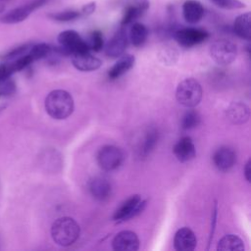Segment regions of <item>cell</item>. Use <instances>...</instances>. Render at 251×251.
<instances>
[{"label":"cell","instance_id":"6da1fadb","mask_svg":"<svg viewBox=\"0 0 251 251\" xmlns=\"http://www.w3.org/2000/svg\"><path fill=\"white\" fill-rule=\"evenodd\" d=\"M45 110L47 114L56 120L68 118L74 111V99L72 95L63 89L51 91L45 98Z\"/></svg>","mask_w":251,"mask_h":251},{"label":"cell","instance_id":"7a4b0ae2","mask_svg":"<svg viewBox=\"0 0 251 251\" xmlns=\"http://www.w3.org/2000/svg\"><path fill=\"white\" fill-rule=\"evenodd\" d=\"M50 232L55 243L66 247L74 244L77 240L80 228L73 218L61 217L52 224Z\"/></svg>","mask_w":251,"mask_h":251},{"label":"cell","instance_id":"3957f363","mask_svg":"<svg viewBox=\"0 0 251 251\" xmlns=\"http://www.w3.org/2000/svg\"><path fill=\"white\" fill-rule=\"evenodd\" d=\"M176 98L184 107L193 108L197 106L202 99L201 84L195 78H184L176 87Z\"/></svg>","mask_w":251,"mask_h":251},{"label":"cell","instance_id":"277c9868","mask_svg":"<svg viewBox=\"0 0 251 251\" xmlns=\"http://www.w3.org/2000/svg\"><path fill=\"white\" fill-rule=\"evenodd\" d=\"M57 39L60 47L55 49L60 55H73L89 51L85 40H83L75 30H64L59 33Z\"/></svg>","mask_w":251,"mask_h":251},{"label":"cell","instance_id":"5b68a950","mask_svg":"<svg viewBox=\"0 0 251 251\" xmlns=\"http://www.w3.org/2000/svg\"><path fill=\"white\" fill-rule=\"evenodd\" d=\"M210 55L212 59L221 66L231 64L237 56L236 45L227 39H218L214 41L210 47Z\"/></svg>","mask_w":251,"mask_h":251},{"label":"cell","instance_id":"8992f818","mask_svg":"<svg viewBox=\"0 0 251 251\" xmlns=\"http://www.w3.org/2000/svg\"><path fill=\"white\" fill-rule=\"evenodd\" d=\"M124 161L123 151L114 145H105L97 153V163L104 171H114L118 169Z\"/></svg>","mask_w":251,"mask_h":251},{"label":"cell","instance_id":"52a82bcc","mask_svg":"<svg viewBox=\"0 0 251 251\" xmlns=\"http://www.w3.org/2000/svg\"><path fill=\"white\" fill-rule=\"evenodd\" d=\"M146 206V200H142L140 195L134 194L127 198L114 213V221L121 223L127 221L140 214Z\"/></svg>","mask_w":251,"mask_h":251},{"label":"cell","instance_id":"ba28073f","mask_svg":"<svg viewBox=\"0 0 251 251\" xmlns=\"http://www.w3.org/2000/svg\"><path fill=\"white\" fill-rule=\"evenodd\" d=\"M47 0H32L23 6L17 7L8 13L4 14L0 18V22L3 24H18L25 21L34 10L41 7Z\"/></svg>","mask_w":251,"mask_h":251},{"label":"cell","instance_id":"9c48e42d","mask_svg":"<svg viewBox=\"0 0 251 251\" xmlns=\"http://www.w3.org/2000/svg\"><path fill=\"white\" fill-rule=\"evenodd\" d=\"M209 37V33L202 28L185 27L176 31L175 39L183 47H192L202 43Z\"/></svg>","mask_w":251,"mask_h":251},{"label":"cell","instance_id":"30bf717a","mask_svg":"<svg viewBox=\"0 0 251 251\" xmlns=\"http://www.w3.org/2000/svg\"><path fill=\"white\" fill-rule=\"evenodd\" d=\"M112 247L116 251H136L139 248V238L131 230H122L113 238Z\"/></svg>","mask_w":251,"mask_h":251},{"label":"cell","instance_id":"8fae6325","mask_svg":"<svg viewBox=\"0 0 251 251\" xmlns=\"http://www.w3.org/2000/svg\"><path fill=\"white\" fill-rule=\"evenodd\" d=\"M72 63L74 67L80 72H92L99 69L102 65V61L92 55L90 51L73 54Z\"/></svg>","mask_w":251,"mask_h":251},{"label":"cell","instance_id":"7c38bea8","mask_svg":"<svg viewBox=\"0 0 251 251\" xmlns=\"http://www.w3.org/2000/svg\"><path fill=\"white\" fill-rule=\"evenodd\" d=\"M127 43H128V38H127L126 32L122 27L113 35V37L107 43L105 47V53L107 56L112 58L120 57L126 51L127 47Z\"/></svg>","mask_w":251,"mask_h":251},{"label":"cell","instance_id":"4fadbf2b","mask_svg":"<svg viewBox=\"0 0 251 251\" xmlns=\"http://www.w3.org/2000/svg\"><path fill=\"white\" fill-rule=\"evenodd\" d=\"M236 161L235 152L227 147L222 146L217 149L213 155V162L216 168L222 172H227L230 170Z\"/></svg>","mask_w":251,"mask_h":251},{"label":"cell","instance_id":"5bb4252c","mask_svg":"<svg viewBox=\"0 0 251 251\" xmlns=\"http://www.w3.org/2000/svg\"><path fill=\"white\" fill-rule=\"evenodd\" d=\"M197 239L194 232L188 227L179 228L174 237V246L177 251H192L195 249Z\"/></svg>","mask_w":251,"mask_h":251},{"label":"cell","instance_id":"9a60e30c","mask_svg":"<svg viewBox=\"0 0 251 251\" xmlns=\"http://www.w3.org/2000/svg\"><path fill=\"white\" fill-rule=\"evenodd\" d=\"M174 155L179 162H188L196 155V149L192 139L189 136L181 137L173 148Z\"/></svg>","mask_w":251,"mask_h":251},{"label":"cell","instance_id":"2e32d148","mask_svg":"<svg viewBox=\"0 0 251 251\" xmlns=\"http://www.w3.org/2000/svg\"><path fill=\"white\" fill-rule=\"evenodd\" d=\"M89 191L95 199L105 201L111 196L112 186L106 177L95 176L89 182Z\"/></svg>","mask_w":251,"mask_h":251},{"label":"cell","instance_id":"e0dca14e","mask_svg":"<svg viewBox=\"0 0 251 251\" xmlns=\"http://www.w3.org/2000/svg\"><path fill=\"white\" fill-rule=\"evenodd\" d=\"M227 119L235 125H242L249 120L250 111L246 104L242 102H232L226 109Z\"/></svg>","mask_w":251,"mask_h":251},{"label":"cell","instance_id":"ac0fdd59","mask_svg":"<svg viewBox=\"0 0 251 251\" xmlns=\"http://www.w3.org/2000/svg\"><path fill=\"white\" fill-rule=\"evenodd\" d=\"M182 15L188 24H196L203 18L204 8L197 0H186L182 5Z\"/></svg>","mask_w":251,"mask_h":251},{"label":"cell","instance_id":"d6986e66","mask_svg":"<svg viewBox=\"0 0 251 251\" xmlns=\"http://www.w3.org/2000/svg\"><path fill=\"white\" fill-rule=\"evenodd\" d=\"M135 58L130 54H123L120 56L119 60L115 63V65L109 70L108 77L110 79L119 78L121 75L128 72L134 65Z\"/></svg>","mask_w":251,"mask_h":251},{"label":"cell","instance_id":"ffe728a7","mask_svg":"<svg viewBox=\"0 0 251 251\" xmlns=\"http://www.w3.org/2000/svg\"><path fill=\"white\" fill-rule=\"evenodd\" d=\"M234 32L243 39L249 40L251 37V15L249 12L239 15L233 24Z\"/></svg>","mask_w":251,"mask_h":251},{"label":"cell","instance_id":"44dd1931","mask_svg":"<svg viewBox=\"0 0 251 251\" xmlns=\"http://www.w3.org/2000/svg\"><path fill=\"white\" fill-rule=\"evenodd\" d=\"M148 8H149L148 0H145V1H142V2H136L135 5L127 7L125 10V13H124V17H123V20H122V26L132 24Z\"/></svg>","mask_w":251,"mask_h":251},{"label":"cell","instance_id":"7402d4cb","mask_svg":"<svg viewBox=\"0 0 251 251\" xmlns=\"http://www.w3.org/2000/svg\"><path fill=\"white\" fill-rule=\"evenodd\" d=\"M219 251H243L244 243L240 237L234 234H227L222 237L217 246Z\"/></svg>","mask_w":251,"mask_h":251},{"label":"cell","instance_id":"603a6c76","mask_svg":"<svg viewBox=\"0 0 251 251\" xmlns=\"http://www.w3.org/2000/svg\"><path fill=\"white\" fill-rule=\"evenodd\" d=\"M148 35L147 27L140 23H133L130 30H129V40L131 44L135 47H139L143 45V43L146 41Z\"/></svg>","mask_w":251,"mask_h":251},{"label":"cell","instance_id":"cb8c5ba5","mask_svg":"<svg viewBox=\"0 0 251 251\" xmlns=\"http://www.w3.org/2000/svg\"><path fill=\"white\" fill-rule=\"evenodd\" d=\"M157 141H158V131L155 128L149 129L146 132V135H145V137L143 139L142 145H141V147L139 149L140 156L145 157L148 154H150V152L155 147Z\"/></svg>","mask_w":251,"mask_h":251},{"label":"cell","instance_id":"d4e9b609","mask_svg":"<svg viewBox=\"0 0 251 251\" xmlns=\"http://www.w3.org/2000/svg\"><path fill=\"white\" fill-rule=\"evenodd\" d=\"M27 53L34 62L49 56L52 53V47L47 43H38L35 45H31Z\"/></svg>","mask_w":251,"mask_h":251},{"label":"cell","instance_id":"484cf974","mask_svg":"<svg viewBox=\"0 0 251 251\" xmlns=\"http://www.w3.org/2000/svg\"><path fill=\"white\" fill-rule=\"evenodd\" d=\"M160 60L164 64H175L178 57V52L174 46H164L159 52Z\"/></svg>","mask_w":251,"mask_h":251},{"label":"cell","instance_id":"4316f807","mask_svg":"<svg viewBox=\"0 0 251 251\" xmlns=\"http://www.w3.org/2000/svg\"><path fill=\"white\" fill-rule=\"evenodd\" d=\"M200 123V116L194 110L187 111L181 121V127L183 129H191L196 127Z\"/></svg>","mask_w":251,"mask_h":251},{"label":"cell","instance_id":"83f0119b","mask_svg":"<svg viewBox=\"0 0 251 251\" xmlns=\"http://www.w3.org/2000/svg\"><path fill=\"white\" fill-rule=\"evenodd\" d=\"M87 47L89 49V51H94V52H98L103 48V36L102 33L99 30H94L92 31L89 36L88 39L85 40Z\"/></svg>","mask_w":251,"mask_h":251},{"label":"cell","instance_id":"f1b7e54d","mask_svg":"<svg viewBox=\"0 0 251 251\" xmlns=\"http://www.w3.org/2000/svg\"><path fill=\"white\" fill-rule=\"evenodd\" d=\"M79 16H80V13L78 11H74V10L52 13V14L48 15V17L50 19H52L54 21H58V22H70V21L77 19Z\"/></svg>","mask_w":251,"mask_h":251},{"label":"cell","instance_id":"f546056e","mask_svg":"<svg viewBox=\"0 0 251 251\" xmlns=\"http://www.w3.org/2000/svg\"><path fill=\"white\" fill-rule=\"evenodd\" d=\"M15 91H16V83L12 78L7 77L0 81V99L3 97H8L13 95Z\"/></svg>","mask_w":251,"mask_h":251},{"label":"cell","instance_id":"4dcf8cb0","mask_svg":"<svg viewBox=\"0 0 251 251\" xmlns=\"http://www.w3.org/2000/svg\"><path fill=\"white\" fill-rule=\"evenodd\" d=\"M216 6L223 8V9H228V10H235V9H241L244 8L245 5L240 0H211Z\"/></svg>","mask_w":251,"mask_h":251},{"label":"cell","instance_id":"1f68e13d","mask_svg":"<svg viewBox=\"0 0 251 251\" xmlns=\"http://www.w3.org/2000/svg\"><path fill=\"white\" fill-rule=\"evenodd\" d=\"M30 47H31V44H24V45H21V46L15 48V49L11 50L10 52H8L6 55H4V56H3V59H4L5 61H12V60L14 61V60H16L17 58H19V57L23 56L24 54L27 53Z\"/></svg>","mask_w":251,"mask_h":251},{"label":"cell","instance_id":"d6a6232c","mask_svg":"<svg viewBox=\"0 0 251 251\" xmlns=\"http://www.w3.org/2000/svg\"><path fill=\"white\" fill-rule=\"evenodd\" d=\"M12 75L13 73L11 71L9 63H3L0 65V81L7 77H10Z\"/></svg>","mask_w":251,"mask_h":251},{"label":"cell","instance_id":"836d02e7","mask_svg":"<svg viewBox=\"0 0 251 251\" xmlns=\"http://www.w3.org/2000/svg\"><path fill=\"white\" fill-rule=\"evenodd\" d=\"M95 9H96V3L95 2H89V3L85 4L84 6H82L79 13L82 16H89L95 11Z\"/></svg>","mask_w":251,"mask_h":251},{"label":"cell","instance_id":"e575fe53","mask_svg":"<svg viewBox=\"0 0 251 251\" xmlns=\"http://www.w3.org/2000/svg\"><path fill=\"white\" fill-rule=\"evenodd\" d=\"M244 176L248 182H250V160L247 161L244 167Z\"/></svg>","mask_w":251,"mask_h":251},{"label":"cell","instance_id":"d590c367","mask_svg":"<svg viewBox=\"0 0 251 251\" xmlns=\"http://www.w3.org/2000/svg\"><path fill=\"white\" fill-rule=\"evenodd\" d=\"M1 1H7V0H1Z\"/></svg>","mask_w":251,"mask_h":251}]
</instances>
